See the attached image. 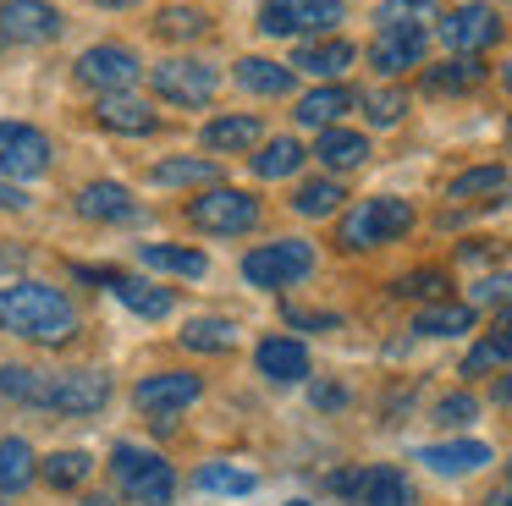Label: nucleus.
Wrapping results in <instances>:
<instances>
[{"mask_svg":"<svg viewBox=\"0 0 512 506\" xmlns=\"http://www.w3.org/2000/svg\"><path fill=\"white\" fill-rule=\"evenodd\" d=\"M0 330H12L23 341H67L78 330V314L56 286L17 281L0 292Z\"/></svg>","mask_w":512,"mask_h":506,"instance_id":"obj_1","label":"nucleus"},{"mask_svg":"<svg viewBox=\"0 0 512 506\" xmlns=\"http://www.w3.org/2000/svg\"><path fill=\"white\" fill-rule=\"evenodd\" d=\"M501 187H507V171H501V165H474V171L452 176V187H446V198H457V204H468V198L501 193Z\"/></svg>","mask_w":512,"mask_h":506,"instance_id":"obj_31","label":"nucleus"},{"mask_svg":"<svg viewBox=\"0 0 512 506\" xmlns=\"http://www.w3.org/2000/svg\"><path fill=\"white\" fill-rule=\"evenodd\" d=\"M23 204H28V198L17 193V187H6V182H0V209H23Z\"/></svg>","mask_w":512,"mask_h":506,"instance_id":"obj_45","label":"nucleus"},{"mask_svg":"<svg viewBox=\"0 0 512 506\" xmlns=\"http://www.w3.org/2000/svg\"><path fill=\"white\" fill-rule=\"evenodd\" d=\"M83 506H116V495H89Z\"/></svg>","mask_w":512,"mask_h":506,"instance_id":"obj_47","label":"nucleus"},{"mask_svg":"<svg viewBox=\"0 0 512 506\" xmlns=\"http://www.w3.org/2000/svg\"><path fill=\"white\" fill-rule=\"evenodd\" d=\"M441 39L452 55H479L501 39V17L490 6H457L452 17H441Z\"/></svg>","mask_w":512,"mask_h":506,"instance_id":"obj_14","label":"nucleus"},{"mask_svg":"<svg viewBox=\"0 0 512 506\" xmlns=\"http://www.w3.org/2000/svg\"><path fill=\"white\" fill-rule=\"evenodd\" d=\"M314 154H320L331 171H353V165L369 160V138H364V132H347V127H325Z\"/></svg>","mask_w":512,"mask_h":506,"instance_id":"obj_27","label":"nucleus"},{"mask_svg":"<svg viewBox=\"0 0 512 506\" xmlns=\"http://www.w3.org/2000/svg\"><path fill=\"white\" fill-rule=\"evenodd\" d=\"M199 374H182V369H171V374H149V380H138V391H133V402L144 407L149 418H160V424H171V418L182 413V407H193L199 402Z\"/></svg>","mask_w":512,"mask_h":506,"instance_id":"obj_11","label":"nucleus"},{"mask_svg":"<svg viewBox=\"0 0 512 506\" xmlns=\"http://www.w3.org/2000/svg\"><path fill=\"white\" fill-rule=\"evenodd\" d=\"M72 66H78V83L100 88V94H127L138 83V55L122 50V44H94Z\"/></svg>","mask_w":512,"mask_h":506,"instance_id":"obj_10","label":"nucleus"},{"mask_svg":"<svg viewBox=\"0 0 512 506\" xmlns=\"http://www.w3.org/2000/svg\"><path fill=\"white\" fill-rule=\"evenodd\" d=\"M479 83H485L479 55H452V61L424 72V88H430V94H468V88H479Z\"/></svg>","mask_w":512,"mask_h":506,"instance_id":"obj_25","label":"nucleus"},{"mask_svg":"<svg viewBox=\"0 0 512 506\" xmlns=\"http://www.w3.org/2000/svg\"><path fill=\"white\" fill-rule=\"evenodd\" d=\"M474 413H479L474 396H446V402H435V418H441V424H468Z\"/></svg>","mask_w":512,"mask_h":506,"instance_id":"obj_43","label":"nucleus"},{"mask_svg":"<svg viewBox=\"0 0 512 506\" xmlns=\"http://www.w3.org/2000/svg\"><path fill=\"white\" fill-rule=\"evenodd\" d=\"M94 116H100V127H111V132H133V138H149V132L160 127V116L144 105V99H133V94H105Z\"/></svg>","mask_w":512,"mask_h":506,"instance_id":"obj_18","label":"nucleus"},{"mask_svg":"<svg viewBox=\"0 0 512 506\" xmlns=\"http://www.w3.org/2000/svg\"><path fill=\"white\" fill-rule=\"evenodd\" d=\"M248 165H254V176H259V182H276V176H292V171L303 165V143H298V138H270V143H265V149H259Z\"/></svg>","mask_w":512,"mask_h":506,"instance_id":"obj_28","label":"nucleus"},{"mask_svg":"<svg viewBox=\"0 0 512 506\" xmlns=\"http://www.w3.org/2000/svg\"><path fill=\"white\" fill-rule=\"evenodd\" d=\"M402 110H408V94H397V88H375V94H364V116L375 121V127H397Z\"/></svg>","mask_w":512,"mask_h":506,"instance_id":"obj_40","label":"nucleus"},{"mask_svg":"<svg viewBox=\"0 0 512 506\" xmlns=\"http://www.w3.org/2000/svg\"><path fill=\"white\" fill-rule=\"evenodd\" d=\"M347 17V0H265L259 28L276 39H303V33H331Z\"/></svg>","mask_w":512,"mask_h":506,"instance_id":"obj_4","label":"nucleus"},{"mask_svg":"<svg viewBox=\"0 0 512 506\" xmlns=\"http://www.w3.org/2000/svg\"><path fill=\"white\" fill-rule=\"evenodd\" d=\"M254 363H259V374H265V380H276V385H292V380H303V374H309V352H303V341H287V336L259 341Z\"/></svg>","mask_w":512,"mask_h":506,"instance_id":"obj_16","label":"nucleus"},{"mask_svg":"<svg viewBox=\"0 0 512 506\" xmlns=\"http://www.w3.org/2000/svg\"><path fill=\"white\" fill-rule=\"evenodd\" d=\"M347 110H353V88L325 83V88H314V94H303L292 116H298L303 127H331V121H336V116H347Z\"/></svg>","mask_w":512,"mask_h":506,"instance_id":"obj_24","label":"nucleus"},{"mask_svg":"<svg viewBox=\"0 0 512 506\" xmlns=\"http://www.w3.org/2000/svg\"><path fill=\"white\" fill-rule=\"evenodd\" d=\"M507 473H512V462H507Z\"/></svg>","mask_w":512,"mask_h":506,"instance_id":"obj_53","label":"nucleus"},{"mask_svg":"<svg viewBox=\"0 0 512 506\" xmlns=\"http://www.w3.org/2000/svg\"><path fill=\"white\" fill-rule=\"evenodd\" d=\"M45 484H56V490H72V484L89 479V457L83 451H56V457H45Z\"/></svg>","mask_w":512,"mask_h":506,"instance_id":"obj_38","label":"nucleus"},{"mask_svg":"<svg viewBox=\"0 0 512 506\" xmlns=\"http://www.w3.org/2000/svg\"><path fill=\"white\" fill-rule=\"evenodd\" d=\"M446 292V275L441 270H413L397 281V297H441Z\"/></svg>","mask_w":512,"mask_h":506,"instance_id":"obj_42","label":"nucleus"},{"mask_svg":"<svg viewBox=\"0 0 512 506\" xmlns=\"http://www.w3.org/2000/svg\"><path fill=\"white\" fill-rule=\"evenodd\" d=\"M149 176H155V187H193V182H215V160H199V154H193V160H160Z\"/></svg>","mask_w":512,"mask_h":506,"instance_id":"obj_34","label":"nucleus"},{"mask_svg":"<svg viewBox=\"0 0 512 506\" xmlns=\"http://www.w3.org/2000/svg\"><path fill=\"white\" fill-rule=\"evenodd\" d=\"M342 204V187L331 182V176H320V182H303L298 193H292V209H298V215H331V209Z\"/></svg>","mask_w":512,"mask_h":506,"instance_id":"obj_37","label":"nucleus"},{"mask_svg":"<svg viewBox=\"0 0 512 506\" xmlns=\"http://www.w3.org/2000/svg\"><path fill=\"white\" fill-rule=\"evenodd\" d=\"M419 462L435 468V473H474V468L490 462V446L485 440H446V446H424Z\"/></svg>","mask_w":512,"mask_h":506,"instance_id":"obj_22","label":"nucleus"},{"mask_svg":"<svg viewBox=\"0 0 512 506\" xmlns=\"http://www.w3.org/2000/svg\"><path fill=\"white\" fill-rule=\"evenodd\" d=\"M45 380L39 369H0V391L17 396V402H45Z\"/></svg>","mask_w":512,"mask_h":506,"instance_id":"obj_41","label":"nucleus"},{"mask_svg":"<svg viewBox=\"0 0 512 506\" xmlns=\"http://www.w3.org/2000/svg\"><path fill=\"white\" fill-rule=\"evenodd\" d=\"M94 6H111V11H122V6H133V0H94Z\"/></svg>","mask_w":512,"mask_h":506,"instance_id":"obj_49","label":"nucleus"},{"mask_svg":"<svg viewBox=\"0 0 512 506\" xmlns=\"http://www.w3.org/2000/svg\"><path fill=\"white\" fill-rule=\"evenodd\" d=\"M116 303H127L133 314H144V319H160V314H171V303H177V292L171 286H155V281H133V275H116Z\"/></svg>","mask_w":512,"mask_h":506,"instance_id":"obj_26","label":"nucleus"},{"mask_svg":"<svg viewBox=\"0 0 512 506\" xmlns=\"http://www.w3.org/2000/svg\"><path fill=\"white\" fill-rule=\"evenodd\" d=\"M188 220L199 231H215V237H237V231L259 226V198L243 193V187H204L188 204Z\"/></svg>","mask_w":512,"mask_h":506,"instance_id":"obj_3","label":"nucleus"},{"mask_svg":"<svg viewBox=\"0 0 512 506\" xmlns=\"http://www.w3.org/2000/svg\"><path fill=\"white\" fill-rule=\"evenodd\" d=\"M353 61H358V50L347 39H309V44H298V55H292V66L309 72V77H336Z\"/></svg>","mask_w":512,"mask_h":506,"instance_id":"obj_20","label":"nucleus"},{"mask_svg":"<svg viewBox=\"0 0 512 506\" xmlns=\"http://www.w3.org/2000/svg\"><path fill=\"white\" fill-rule=\"evenodd\" d=\"M309 270H314V248H309V242H298V237H287V242H265V248H254V253L243 259V275H248L254 286H265V292L303 281Z\"/></svg>","mask_w":512,"mask_h":506,"instance_id":"obj_7","label":"nucleus"},{"mask_svg":"<svg viewBox=\"0 0 512 506\" xmlns=\"http://www.w3.org/2000/svg\"><path fill=\"white\" fill-rule=\"evenodd\" d=\"M78 215L83 220H111V226H122V220H138V204L127 198V187L122 182H89V187H78Z\"/></svg>","mask_w":512,"mask_h":506,"instance_id":"obj_15","label":"nucleus"},{"mask_svg":"<svg viewBox=\"0 0 512 506\" xmlns=\"http://www.w3.org/2000/svg\"><path fill=\"white\" fill-rule=\"evenodd\" d=\"M496 396H501V402H512V374H507V380L496 385Z\"/></svg>","mask_w":512,"mask_h":506,"instance_id":"obj_46","label":"nucleus"},{"mask_svg":"<svg viewBox=\"0 0 512 506\" xmlns=\"http://www.w3.org/2000/svg\"><path fill=\"white\" fill-rule=\"evenodd\" d=\"M50 165V138L28 121H0V176H39Z\"/></svg>","mask_w":512,"mask_h":506,"instance_id":"obj_12","label":"nucleus"},{"mask_svg":"<svg viewBox=\"0 0 512 506\" xmlns=\"http://www.w3.org/2000/svg\"><path fill=\"white\" fill-rule=\"evenodd\" d=\"M61 33V11L50 0H6L0 6V39L6 44H50Z\"/></svg>","mask_w":512,"mask_h":506,"instance_id":"obj_13","label":"nucleus"},{"mask_svg":"<svg viewBox=\"0 0 512 506\" xmlns=\"http://www.w3.org/2000/svg\"><path fill=\"white\" fill-rule=\"evenodd\" d=\"M111 402V380H105L100 369H67V374H50L45 380V402L39 407H56V413H100V407Z\"/></svg>","mask_w":512,"mask_h":506,"instance_id":"obj_9","label":"nucleus"},{"mask_svg":"<svg viewBox=\"0 0 512 506\" xmlns=\"http://www.w3.org/2000/svg\"><path fill=\"white\" fill-rule=\"evenodd\" d=\"M34 479V451H28V440H0V490H23V484Z\"/></svg>","mask_w":512,"mask_h":506,"instance_id":"obj_32","label":"nucleus"},{"mask_svg":"<svg viewBox=\"0 0 512 506\" xmlns=\"http://www.w3.org/2000/svg\"><path fill=\"white\" fill-rule=\"evenodd\" d=\"M0 44H6V39H0Z\"/></svg>","mask_w":512,"mask_h":506,"instance_id":"obj_55","label":"nucleus"},{"mask_svg":"<svg viewBox=\"0 0 512 506\" xmlns=\"http://www.w3.org/2000/svg\"><path fill=\"white\" fill-rule=\"evenodd\" d=\"M0 6H6V0H0Z\"/></svg>","mask_w":512,"mask_h":506,"instance_id":"obj_54","label":"nucleus"},{"mask_svg":"<svg viewBox=\"0 0 512 506\" xmlns=\"http://www.w3.org/2000/svg\"><path fill=\"white\" fill-rule=\"evenodd\" d=\"M287 506H303V501H287Z\"/></svg>","mask_w":512,"mask_h":506,"instance_id":"obj_52","label":"nucleus"},{"mask_svg":"<svg viewBox=\"0 0 512 506\" xmlns=\"http://www.w3.org/2000/svg\"><path fill=\"white\" fill-rule=\"evenodd\" d=\"M490 506H512V495H496V501H490Z\"/></svg>","mask_w":512,"mask_h":506,"instance_id":"obj_50","label":"nucleus"},{"mask_svg":"<svg viewBox=\"0 0 512 506\" xmlns=\"http://www.w3.org/2000/svg\"><path fill=\"white\" fill-rule=\"evenodd\" d=\"M501 77H507V88H512V61H507V72H501Z\"/></svg>","mask_w":512,"mask_h":506,"instance_id":"obj_51","label":"nucleus"},{"mask_svg":"<svg viewBox=\"0 0 512 506\" xmlns=\"http://www.w3.org/2000/svg\"><path fill=\"white\" fill-rule=\"evenodd\" d=\"M155 33H160V39H171V44H188V39H204V33H210V17L193 11V6H166L155 17Z\"/></svg>","mask_w":512,"mask_h":506,"instance_id":"obj_30","label":"nucleus"},{"mask_svg":"<svg viewBox=\"0 0 512 506\" xmlns=\"http://www.w3.org/2000/svg\"><path fill=\"white\" fill-rule=\"evenodd\" d=\"M501 330H507V336H512V303L501 308Z\"/></svg>","mask_w":512,"mask_h":506,"instance_id":"obj_48","label":"nucleus"},{"mask_svg":"<svg viewBox=\"0 0 512 506\" xmlns=\"http://www.w3.org/2000/svg\"><path fill=\"white\" fill-rule=\"evenodd\" d=\"M336 495H353L358 506H413V484L402 468L375 462V468H353V473H331Z\"/></svg>","mask_w":512,"mask_h":506,"instance_id":"obj_8","label":"nucleus"},{"mask_svg":"<svg viewBox=\"0 0 512 506\" xmlns=\"http://www.w3.org/2000/svg\"><path fill=\"white\" fill-rule=\"evenodd\" d=\"M199 490L204 495H248L254 490V473L226 468V462H210V468H199Z\"/></svg>","mask_w":512,"mask_h":506,"instance_id":"obj_36","label":"nucleus"},{"mask_svg":"<svg viewBox=\"0 0 512 506\" xmlns=\"http://www.w3.org/2000/svg\"><path fill=\"white\" fill-rule=\"evenodd\" d=\"M259 138H265V121L259 116H215L210 127H204V149H215V154L254 149Z\"/></svg>","mask_w":512,"mask_h":506,"instance_id":"obj_21","label":"nucleus"},{"mask_svg":"<svg viewBox=\"0 0 512 506\" xmlns=\"http://www.w3.org/2000/svg\"><path fill=\"white\" fill-rule=\"evenodd\" d=\"M292 325H314V330H336V314H303V308H292Z\"/></svg>","mask_w":512,"mask_h":506,"instance_id":"obj_44","label":"nucleus"},{"mask_svg":"<svg viewBox=\"0 0 512 506\" xmlns=\"http://www.w3.org/2000/svg\"><path fill=\"white\" fill-rule=\"evenodd\" d=\"M435 22H441L435 0H380L375 6V28L380 33H424V39H430Z\"/></svg>","mask_w":512,"mask_h":506,"instance_id":"obj_17","label":"nucleus"},{"mask_svg":"<svg viewBox=\"0 0 512 506\" xmlns=\"http://www.w3.org/2000/svg\"><path fill=\"white\" fill-rule=\"evenodd\" d=\"M419 61H424V33H380V39L369 44V66H375L380 77H397Z\"/></svg>","mask_w":512,"mask_h":506,"instance_id":"obj_19","label":"nucleus"},{"mask_svg":"<svg viewBox=\"0 0 512 506\" xmlns=\"http://www.w3.org/2000/svg\"><path fill=\"white\" fill-rule=\"evenodd\" d=\"M149 88H155L160 99H171V105H210L215 88H221V77H215L210 61H193V55H177V61H160L149 66Z\"/></svg>","mask_w":512,"mask_h":506,"instance_id":"obj_6","label":"nucleus"},{"mask_svg":"<svg viewBox=\"0 0 512 506\" xmlns=\"http://www.w3.org/2000/svg\"><path fill=\"white\" fill-rule=\"evenodd\" d=\"M402 231H413V204L408 198H364V204H353L342 215L336 242L353 248V253H364V248H380V242H397Z\"/></svg>","mask_w":512,"mask_h":506,"instance_id":"obj_2","label":"nucleus"},{"mask_svg":"<svg viewBox=\"0 0 512 506\" xmlns=\"http://www.w3.org/2000/svg\"><path fill=\"white\" fill-rule=\"evenodd\" d=\"M144 264H155V270H171V275H204L210 264H204V253L193 248H166V242H144Z\"/></svg>","mask_w":512,"mask_h":506,"instance_id":"obj_33","label":"nucleus"},{"mask_svg":"<svg viewBox=\"0 0 512 506\" xmlns=\"http://www.w3.org/2000/svg\"><path fill=\"white\" fill-rule=\"evenodd\" d=\"M237 83H243L248 94H259V99H281V94H292V66L265 61V55H248V61H237Z\"/></svg>","mask_w":512,"mask_h":506,"instance_id":"obj_23","label":"nucleus"},{"mask_svg":"<svg viewBox=\"0 0 512 506\" xmlns=\"http://www.w3.org/2000/svg\"><path fill=\"white\" fill-rule=\"evenodd\" d=\"M232 341H237L232 319H193V325L182 330V347H193V352H226Z\"/></svg>","mask_w":512,"mask_h":506,"instance_id":"obj_35","label":"nucleus"},{"mask_svg":"<svg viewBox=\"0 0 512 506\" xmlns=\"http://www.w3.org/2000/svg\"><path fill=\"white\" fill-rule=\"evenodd\" d=\"M111 468H116V484H122L133 501H144V506H166L171 490H177L171 462L155 457V451H144V446H116Z\"/></svg>","mask_w":512,"mask_h":506,"instance_id":"obj_5","label":"nucleus"},{"mask_svg":"<svg viewBox=\"0 0 512 506\" xmlns=\"http://www.w3.org/2000/svg\"><path fill=\"white\" fill-rule=\"evenodd\" d=\"M413 330H419V336H457V330H474V308L468 303H430V308H419Z\"/></svg>","mask_w":512,"mask_h":506,"instance_id":"obj_29","label":"nucleus"},{"mask_svg":"<svg viewBox=\"0 0 512 506\" xmlns=\"http://www.w3.org/2000/svg\"><path fill=\"white\" fill-rule=\"evenodd\" d=\"M507 358H512V336H507V330H501V336H485V341H479L474 352H468V358H463V374H485V369H501V363H507Z\"/></svg>","mask_w":512,"mask_h":506,"instance_id":"obj_39","label":"nucleus"}]
</instances>
